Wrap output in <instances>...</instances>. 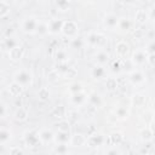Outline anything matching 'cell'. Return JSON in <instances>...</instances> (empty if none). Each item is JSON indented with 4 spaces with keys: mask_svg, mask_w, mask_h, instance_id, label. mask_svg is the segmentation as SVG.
I'll list each match as a JSON object with an SVG mask.
<instances>
[{
    "mask_svg": "<svg viewBox=\"0 0 155 155\" xmlns=\"http://www.w3.org/2000/svg\"><path fill=\"white\" fill-rule=\"evenodd\" d=\"M148 18H149V13H147L144 10L139 8V10L136 11L134 19H136L137 23H139V24H144V23L148 21Z\"/></svg>",
    "mask_w": 155,
    "mask_h": 155,
    "instance_id": "cell-27",
    "label": "cell"
},
{
    "mask_svg": "<svg viewBox=\"0 0 155 155\" xmlns=\"http://www.w3.org/2000/svg\"><path fill=\"white\" fill-rule=\"evenodd\" d=\"M104 143V137L99 133H93V134H90L87 137V145L91 147V148H96V147H99Z\"/></svg>",
    "mask_w": 155,
    "mask_h": 155,
    "instance_id": "cell-12",
    "label": "cell"
},
{
    "mask_svg": "<svg viewBox=\"0 0 155 155\" xmlns=\"http://www.w3.org/2000/svg\"><path fill=\"white\" fill-rule=\"evenodd\" d=\"M103 24L107 29L115 30L117 28V24H119V17L115 13H108L103 19Z\"/></svg>",
    "mask_w": 155,
    "mask_h": 155,
    "instance_id": "cell-10",
    "label": "cell"
},
{
    "mask_svg": "<svg viewBox=\"0 0 155 155\" xmlns=\"http://www.w3.org/2000/svg\"><path fill=\"white\" fill-rule=\"evenodd\" d=\"M147 59H148V52H147L145 48H137L132 53V57H131L132 63L134 65H137V67H140V65L145 64Z\"/></svg>",
    "mask_w": 155,
    "mask_h": 155,
    "instance_id": "cell-6",
    "label": "cell"
},
{
    "mask_svg": "<svg viewBox=\"0 0 155 155\" xmlns=\"http://www.w3.org/2000/svg\"><path fill=\"white\" fill-rule=\"evenodd\" d=\"M8 154L10 155H22L23 154V150L19 149V148H17V147H12V148L8 149Z\"/></svg>",
    "mask_w": 155,
    "mask_h": 155,
    "instance_id": "cell-43",
    "label": "cell"
},
{
    "mask_svg": "<svg viewBox=\"0 0 155 155\" xmlns=\"http://www.w3.org/2000/svg\"><path fill=\"white\" fill-rule=\"evenodd\" d=\"M87 97H88V94L85 93L84 91H81V92H76V93L70 94L69 99H70L71 105H74V107H82V105H85L87 103Z\"/></svg>",
    "mask_w": 155,
    "mask_h": 155,
    "instance_id": "cell-8",
    "label": "cell"
},
{
    "mask_svg": "<svg viewBox=\"0 0 155 155\" xmlns=\"http://www.w3.org/2000/svg\"><path fill=\"white\" fill-rule=\"evenodd\" d=\"M18 45V42L12 38V36H7V38H5L4 36V39L1 40V50L2 51H10V50H12L13 47H16Z\"/></svg>",
    "mask_w": 155,
    "mask_h": 155,
    "instance_id": "cell-17",
    "label": "cell"
},
{
    "mask_svg": "<svg viewBox=\"0 0 155 155\" xmlns=\"http://www.w3.org/2000/svg\"><path fill=\"white\" fill-rule=\"evenodd\" d=\"M103 40H104V35L101 34V33H97V31H91V33H88V34L86 35V38H85L86 45H88V46L92 47V48L99 47V46L102 45Z\"/></svg>",
    "mask_w": 155,
    "mask_h": 155,
    "instance_id": "cell-3",
    "label": "cell"
},
{
    "mask_svg": "<svg viewBox=\"0 0 155 155\" xmlns=\"http://www.w3.org/2000/svg\"><path fill=\"white\" fill-rule=\"evenodd\" d=\"M150 128H151V130H153V132L155 133V122H153V124H151V126H150Z\"/></svg>",
    "mask_w": 155,
    "mask_h": 155,
    "instance_id": "cell-49",
    "label": "cell"
},
{
    "mask_svg": "<svg viewBox=\"0 0 155 155\" xmlns=\"http://www.w3.org/2000/svg\"><path fill=\"white\" fill-rule=\"evenodd\" d=\"M105 86L109 91H113V90H116L117 88V80L115 78H108L107 81H105Z\"/></svg>",
    "mask_w": 155,
    "mask_h": 155,
    "instance_id": "cell-38",
    "label": "cell"
},
{
    "mask_svg": "<svg viewBox=\"0 0 155 155\" xmlns=\"http://www.w3.org/2000/svg\"><path fill=\"white\" fill-rule=\"evenodd\" d=\"M59 76H61L59 71H58L57 69H53V70H51L50 74H48V80H51L52 82H56V81L59 79Z\"/></svg>",
    "mask_w": 155,
    "mask_h": 155,
    "instance_id": "cell-42",
    "label": "cell"
},
{
    "mask_svg": "<svg viewBox=\"0 0 155 155\" xmlns=\"http://www.w3.org/2000/svg\"><path fill=\"white\" fill-rule=\"evenodd\" d=\"M153 109L155 110V99H154V102H153Z\"/></svg>",
    "mask_w": 155,
    "mask_h": 155,
    "instance_id": "cell-50",
    "label": "cell"
},
{
    "mask_svg": "<svg viewBox=\"0 0 155 155\" xmlns=\"http://www.w3.org/2000/svg\"><path fill=\"white\" fill-rule=\"evenodd\" d=\"M47 24H48L50 34H53V35H54V34L62 33V28H63L64 21L58 19V18H51V19H48Z\"/></svg>",
    "mask_w": 155,
    "mask_h": 155,
    "instance_id": "cell-11",
    "label": "cell"
},
{
    "mask_svg": "<svg viewBox=\"0 0 155 155\" xmlns=\"http://www.w3.org/2000/svg\"><path fill=\"white\" fill-rule=\"evenodd\" d=\"M131 103L136 107H143L145 104V97L140 93H134L131 97Z\"/></svg>",
    "mask_w": 155,
    "mask_h": 155,
    "instance_id": "cell-29",
    "label": "cell"
},
{
    "mask_svg": "<svg viewBox=\"0 0 155 155\" xmlns=\"http://www.w3.org/2000/svg\"><path fill=\"white\" fill-rule=\"evenodd\" d=\"M62 76H64L65 79H73V78H75V76H76V70H75L74 68L69 67V68L67 69V71H65Z\"/></svg>",
    "mask_w": 155,
    "mask_h": 155,
    "instance_id": "cell-41",
    "label": "cell"
},
{
    "mask_svg": "<svg viewBox=\"0 0 155 155\" xmlns=\"http://www.w3.org/2000/svg\"><path fill=\"white\" fill-rule=\"evenodd\" d=\"M56 6L58 11L65 12V11H69L70 8V1L69 0H56Z\"/></svg>",
    "mask_w": 155,
    "mask_h": 155,
    "instance_id": "cell-31",
    "label": "cell"
},
{
    "mask_svg": "<svg viewBox=\"0 0 155 155\" xmlns=\"http://www.w3.org/2000/svg\"><path fill=\"white\" fill-rule=\"evenodd\" d=\"M145 50H147V52H148V54L149 53H154L155 52V40H153V41H150L148 45H147V47H145Z\"/></svg>",
    "mask_w": 155,
    "mask_h": 155,
    "instance_id": "cell-45",
    "label": "cell"
},
{
    "mask_svg": "<svg viewBox=\"0 0 155 155\" xmlns=\"http://www.w3.org/2000/svg\"><path fill=\"white\" fill-rule=\"evenodd\" d=\"M107 75V70L104 68V65H101V64H96L92 69H91V76L96 80H101L103 78H105Z\"/></svg>",
    "mask_w": 155,
    "mask_h": 155,
    "instance_id": "cell-14",
    "label": "cell"
},
{
    "mask_svg": "<svg viewBox=\"0 0 155 155\" xmlns=\"http://www.w3.org/2000/svg\"><path fill=\"white\" fill-rule=\"evenodd\" d=\"M13 81L19 84L23 88L30 87L33 84V74L28 69H19L13 74Z\"/></svg>",
    "mask_w": 155,
    "mask_h": 155,
    "instance_id": "cell-1",
    "label": "cell"
},
{
    "mask_svg": "<svg viewBox=\"0 0 155 155\" xmlns=\"http://www.w3.org/2000/svg\"><path fill=\"white\" fill-rule=\"evenodd\" d=\"M23 140L28 147H31V148L42 144V142L39 137V132H36V131H27L23 134Z\"/></svg>",
    "mask_w": 155,
    "mask_h": 155,
    "instance_id": "cell-5",
    "label": "cell"
},
{
    "mask_svg": "<svg viewBox=\"0 0 155 155\" xmlns=\"http://www.w3.org/2000/svg\"><path fill=\"white\" fill-rule=\"evenodd\" d=\"M147 63H148L150 67L155 68V52H154V53H149V54H148Z\"/></svg>",
    "mask_w": 155,
    "mask_h": 155,
    "instance_id": "cell-44",
    "label": "cell"
},
{
    "mask_svg": "<svg viewBox=\"0 0 155 155\" xmlns=\"http://www.w3.org/2000/svg\"><path fill=\"white\" fill-rule=\"evenodd\" d=\"M7 91H8L11 97H18V96H21V93L23 91V87L19 84H17L16 81H12L7 87Z\"/></svg>",
    "mask_w": 155,
    "mask_h": 155,
    "instance_id": "cell-22",
    "label": "cell"
},
{
    "mask_svg": "<svg viewBox=\"0 0 155 155\" xmlns=\"http://www.w3.org/2000/svg\"><path fill=\"white\" fill-rule=\"evenodd\" d=\"M87 143V138L82 134H73L70 138V145L71 147H82Z\"/></svg>",
    "mask_w": 155,
    "mask_h": 155,
    "instance_id": "cell-23",
    "label": "cell"
},
{
    "mask_svg": "<svg viewBox=\"0 0 155 155\" xmlns=\"http://www.w3.org/2000/svg\"><path fill=\"white\" fill-rule=\"evenodd\" d=\"M114 114H115V117L117 120H126L130 116V109L125 105H119L114 110Z\"/></svg>",
    "mask_w": 155,
    "mask_h": 155,
    "instance_id": "cell-20",
    "label": "cell"
},
{
    "mask_svg": "<svg viewBox=\"0 0 155 155\" xmlns=\"http://www.w3.org/2000/svg\"><path fill=\"white\" fill-rule=\"evenodd\" d=\"M128 80H130V82L132 84V85H134V86H142L144 82H145V74L142 71V70H139V69H134V70H132L130 74H128Z\"/></svg>",
    "mask_w": 155,
    "mask_h": 155,
    "instance_id": "cell-7",
    "label": "cell"
},
{
    "mask_svg": "<svg viewBox=\"0 0 155 155\" xmlns=\"http://www.w3.org/2000/svg\"><path fill=\"white\" fill-rule=\"evenodd\" d=\"M50 30H48V24L47 22H39V25H38V29H36V34L39 35H46L48 34Z\"/></svg>",
    "mask_w": 155,
    "mask_h": 155,
    "instance_id": "cell-35",
    "label": "cell"
},
{
    "mask_svg": "<svg viewBox=\"0 0 155 155\" xmlns=\"http://www.w3.org/2000/svg\"><path fill=\"white\" fill-rule=\"evenodd\" d=\"M11 136H12V133H11V131L8 128L1 127V130H0V144L1 145L7 144L10 142V139H11Z\"/></svg>",
    "mask_w": 155,
    "mask_h": 155,
    "instance_id": "cell-25",
    "label": "cell"
},
{
    "mask_svg": "<svg viewBox=\"0 0 155 155\" xmlns=\"http://www.w3.org/2000/svg\"><path fill=\"white\" fill-rule=\"evenodd\" d=\"M107 154H120V150H117L116 147H115V148H113V149L107 150Z\"/></svg>",
    "mask_w": 155,
    "mask_h": 155,
    "instance_id": "cell-48",
    "label": "cell"
},
{
    "mask_svg": "<svg viewBox=\"0 0 155 155\" xmlns=\"http://www.w3.org/2000/svg\"><path fill=\"white\" fill-rule=\"evenodd\" d=\"M154 25H155V22H154Z\"/></svg>",
    "mask_w": 155,
    "mask_h": 155,
    "instance_id": "cell-52",
    "label": "cell"
},
{
    "mask_svg": "<svg viewBox=\"0 0 155 155\" xmlns=\"http://www.w3.org/2000/svg\"><path fill=\"white\" fill-rule=\"evenodd\" d=\"M39 19L36 17H33V16H29L27 18H24L21 23V29L23 33L25 34H34L36 33V29H38V25H39Z\"/></svg>",
    "mask_w": 155,
    "mask_h": 155,
    "instance_id": "cell-2",
    "label": "cell"
},
{
    "mask_svg": "<svg viewBox=\"0 0 155 155\" xmlns=\"http://www.w3.org/2000/svg\"><path fill=\"white\" fill-rule=\"evenodd\" d=\"M85 45H86L85 39H81V38H79V36L73 38L71 41H70V46H71V48H81V47H84Z\"/></svg>",
    "mask_w": 155,
    "mask_h": 155,
    "instance_id": "cell-32",
    "label": "cell"
},
{
    "mask_svg": "<svg viewBox=\"0 0 155 155\" xmlns=\"http://www.w3.org/2000/svg\"><path fill=\"white\" fill-rule=\"evenodd\" d=\"M38 132H39V137H40V139H41V142L44 144L54 140V133L51 130H48V128H41Z\"/></svg>",
    "mask_w": 155,
    "mask_h": 155,
    "instance_id": "cell-16",
    "label": "cell"
},
{
    "mask_svg": "<svg viewBox=\"0 0 155 155\" xmlns=\"http://www.w3.org/2000/svg\"><path fill=\"white\" fill-rule=\"evenodd\" d=\"M50 94L51 93H50V90L47 87H40L39 91H38V98L40 101H42V102L47 101L50 98Z\"/></svg>",
    "mask_w": 155,
    "mask_h": 155,
    "instance_id": "cell-34",
    "label": "cell"
},
{
    "mask_svg": "<svg viewBox=\"0 0 155 155\" xmlns=\"http://www.w3.org/2000/svg\"><path fill=\"white\" fill-rule=\"evenodd\" d=\"M13 116H15V119H16L17 121H25V120L28 119V110H27L25 108H23V107H19V108L15 111Z\"/></svg>",
    "mask_w": 155,
    "mask_h": 155,
    "instance_id": "cell-28",
    "label": "cell"
},
{
    "mask_svg": "<svg viewBox=\"0 0 155 155\" xmlns=\"http://www.w3.org/2000/svg\"><path fill=\"white\" fill-rule=\"evenodd\" d=\"M65 114H67V110L63 105H57L52 111V115L56 116V117H63Z\"/></svg>",
    "mask_w": 155,
    "mask_h": 155,
    "instance_id": "cell-37",
    "label": "cell"
},
{
    "mask_svg": "<svg viewBox=\"0 0 155 155\" xmlns=\"http://www.w3.org/2000/svg\"><path fill=\"white\" fill-rule=\"evenodd\" d=\"M149 18L154 19V22H155V6L151 7V10H150V12H149Z\"/></svg>",
    "mask_w": 155,
    "mask_h": 155,
    "instance_id": "cell-46",
    "label": "cell"
},
{
    "mask_svg": "<svg viewBox=\"0 0 155 155\" xmlns=\"http://www.w3.org/2000/svg\"><path fill=\"white\" fill-rule=\"evenodd\" d=\"M79 33V27L76 24V22L74 21H64L63 28H62V34L69 39H73L75 36H78Z\"/></svg>",
    "mask_w": 155,
    "mask_h": 155,
    "instance_id": "cell-4",
    "label": "cell"
},
{
    "mask_svg": "<svg viewBox=\"0 0 155 155\" xmlns=\"http://www.w3.org/2000/svg\"><path fill=\"white\" fill-rule=\"evenodd\" d=\"M132 27V22L127 18V17H121L119 18V24H117V29L121 31H127L130 30Z\"/></svg>",
    "mask_w": 155,
    "mask_h": 155,
    "instance_id": "cell-26",
    "label": "cell"
},
{
    "mask_svg": "<svg viewBox=\"0 0 155 155\" xmlns=\"http://www.w3.org/2000/svg\"><path fill=\"white\" fill-rule=\"evenodd\" d=\"M86 1H92V0H86Z\"/></svg>",
    "mask_w": 155,
    "mask_h": 155,
    "instance_id": "cell-51",
    "label": "cell"
},
{
    "mask_svg": "<svg viewBox=\"0 0 155 155\" xmlns=\"http://www.w3.org/2000/svg\"><path fill=\"white\" fill-rule=\"evenodd\" d=\"M23 53H24V48L19 45H17L16 47H13L12 50L8 51V57L11 61H19L22 57H23Z\"/></svg>",
    "mask_w": 155,
    "mask_h": 155,
    "instance_id": "cell-19",
    "label": "cell"
},
{
    "mask_svg": "<svg viewBox=\"0 0 155 155\" xmlns=\"http://www.w3.org/2000/svg\"><path fill=\"white\" fill-rule=\"evenodd\" d=\"M87 103H88L91 107H93V108H98V107L102 105L103 101H102V97H101L98 93L92 92V93H90L88 97H87Z\"/></svg>",
    "mask_w": 155,
    "mask_h": 155,
    "instance_id": "cell-21",
    "label": "cell"
},
{
    "mask_svg": "<svg viewBox=\"0 0 155 155\" xmlns=\"http://www.w3.org/2000/svg\"><path fill=\"white\" fill-rule=\"evenodd\" d=\"M8 13H10V4H7L5 0H2L0 2V17L5 18Z\"/></svg>",
    "mask_w": 155,
    "mask_h": 155,
    "instance_id": "cell-36",
    "label": "cell"
},
{
    "mask_svg": "<svg viewBox=\"0 0 155 155\" xmlns=\"http://www.w3.org/2000/svg\"><path fill=\"white\" fill-rule=\"evenodd\" d=\"M57 128L59 131H67V132H69L70 131V122H69V120H61L57 124Z\"/></svg>",
    "mask_w": 155,
    "mask_h": 155,
    "instance_id": "cell-39",
    "label": "cell"
},
{
    "mask_svg": "<svg viewBox=\"0 0 155 155\" xmlns=\"http://www.w3.org/2000/svg\"><path fill=\"white\" fill-rule=\"evenodd\" d=\"M84 91V86L81 82H71L69 86H68V92L70 94L73 93H76V92H81Z\"/></svg>",
    "mask_w": 155,
    "mask_h": 155,
    "instance_id": "cell-33",
    "label": "cell"
},
{
    "mask_svg": "<svg viewBox=\"0 0 155 155\" xmlns=\"http://www.w3.org/2000/svg\"><path fill=\"white\" fill-rule=\"evenodd\" d=\"M5 114H6V105L2 103V104H1V113H0V116H1V117H5Z\"/></svg>",
    "mask_w": 155,
    "mask_h": 155,
    "instance_id": "cell-47",
    "label": "cell"
},
{
    "mask_svg": "<svg viewBox=\"0 0 155 155\" xmlns=\"http://www.w3.org/2000/svg\"><path fill=\"white\" fill-rule=\"evenodd\" d=\"M122 140H124V136L121 132H114L108 138V143L110 144V147H116V145L121 144Z\"/></svg>",
    "mask_w": 155,
    "mask_h": 155,
    "instance_id": "cell-24",
    "label": "cell"
},
{
    "mask_svg": "<svg viewBox=\"0 0 155 155\" xmlns=\"http://www.w3.org/2000/svg\"><path fill=\"white\" fill-rule=\"evenodd\" d=\"M109 58H110V56H109V53H108L105 50H99V51H97V53H96V56H94L96 63H97V64H101V65H105V64L109 62Z\"/></svg>",
    "mask_w": 155,
    "mask_h": 155,
    "instance_id": "cell-18",
    "label": "cell"
},
{
    "mask_svg": "<svg viewBox=\"0 0 155 155\" xmlns=\"http://www.w3.org/2000/svg\"><path fill=\"white\" fill-rule=\"evenodd\" d=\"M53 57L58 63H67L69 59V53L65 48H56L53 51Z\"/></svg>",
    "mask_w": 155,
    "mask_h": 155,
    "instance_id": "cell-15",
    "label": "cell"
},
{
    "mask_svg": "<svg viewBox=\"0 0 155 155\" xmlns=\"http://www.w3.org/2000/svg\"><path fill=\"white\" fill-rule=\"evenodd\" d=\"M70 138H71V136L67 131H59L58 130V132L54 134V142L57 144H69Z\"/></svg>",
    "mask_w": 155,
    "mask_h": 155,
    "instance_id": "cell-13",
    "label": "cell"
},
{
    "mask_svg": "<svg viewBox=\"0 0 155 155\" xmlns=\"http://www.w3.org/2000/svg\"><path fill=\"white\" fill-rule=\"evenodd\" d=\"M153 137H154V132L150 127H147L140 132V139L143 142H150L153 139Z\"/></svg>",
    "mask_w": 155,
    "mask_h": 155,
    "instance_id": "cell-30",
    "label": "cell"
},
{
    "mask_svg": "<svg viewBox=\"0 0 155 155\" xmlns=\"http://www.w3.org/2000/svg\"><path fill=\"white\" fill-rule=\"evenodd\" d=\"M56 154H59V155H64V154H68L69 150H68V144H58L54 150H53Z\"/></svg>",
    "mask_w": 155,
    "mask_h": 155,
    "instance_id": "cell-40",
    "label": "cell"
},
{
    "mask_svg": "<svg viewBox=\"0 0 155 155\" xmlns=\"http://www.w3.org/2000/svg\"><path fill=\"white\" fill-rule=\"evenodd\" d=\"M130 53V45L126 41H119L115 45V54L117 56V58H122L125 59Z\"/></svg>",
    "mask_w": 155,
    "mask_h": 155,
    "instance_id": "cell-9",
    "label": "cell"
}]
</instances>
